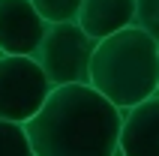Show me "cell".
I'll return each mask as SVG.
<instances>
[{"instance_id": "7a4b0ae2", "label": "cell", "mask_w": 159, "mask_h": 156, "mask_svg": "<svg viewBox=\"0 0 159 156\" xmlns=\"http://www.w3.org/2000/svg\"><path fill=\"white\" fill-rule=\"evenodd\" d=\"M87 84L120 111L153 96L159 84V42L138 27L99 39L90 54Z\"/></svg>"}, {"instance_id": "9c48e42d", "label": "cell", "mask_w": 159, "mask_h": 156, "mask_svg": "<svg viewBox=\"0 0 159 156\" xmlns=\"http://www.w3.org/2000/svg\"><path fill=\"white\" fill-rule=\"evenodd\" d=\"M30 3L48 24H54V21H75L78 6H81V0H30Z\"/></svg>"}, {"instance_id": "3957f363", "label": "cell", "mask_w": 159, "mask_h": 156, "mask_svg": "<svg viewBox=\"0 0 159 156\" xmlns=\"http://www.w3.org/2000/svg\"><path fill=\"white\" fill-rule=\"evenodd\" d=\"M96 39H90L75 21L45 24V33L33 51V60L45 78L57 84H87V66Z\"/></svg>"}, {"instance_id": "7c38bea8", "label": "cell", "mask_w": 159, "mask_h": 156, "mask_svg": "<svg viewBox=\"0 0 159 156\" xmlns=\"http://www.w3.org/2000/svg\"><path fill=\"white\" fill-rule=\"evenodd\" d=\"M114 156H120V153H114Z\"/></svg>"}, {"instance_id": "277c9868", "label": "cell", "mask_w": 159, "mask_h": 156, "mask_svg": "<svg viewBox=\"0 0 159 156\" xmlns=\"http://www.w3.org/2000/svg\"><path fill=\"white\" fill-rule=\"evenodd\" d=\"M51 87L33 57L0 54V120L27 123L42 108Z\"/></svg>"}, {"instance_id": "ba28073f", "label": "cell", "mask_w": 159, "mask_h": 156, "mask_svg": "<svg viewBox=\"0 0 159 156\" xmlns=\"http://www.w3.org/2000/svg\"><path fill=\"white\" fill-rule=\"evenodd\" d=\"M0 156H33L24 123L0 120Z\"/></svg>"}, {"instance_id": "8992f818", "label": "cell", "mask_w": 159, "mask_h": 156, "mask_svg": "<svg viewBox=\"0 0 159 156\" xmlns=\"http://www.w3.org/2000/svg\"><path fill=\"white\" fill-rule=\"evenodd\" d=\"M45 24L30 0H0V54L33 57Z\"/></svg>"}, {"instance_id": "5b68a950", "label": "cell", "mask_w": 159, "mask_h": 156, "mask_svg": "<svg viewBox=\"0 0 159 156\" xmlns=\"http://www.w3.org/2000/svg\"><path fill=\"white\" fill-rule=\"evenodd\" d=\"M120 156H159V93L120 111Z\"/></svg>"}, {"instance_id": "8fae6325", "label": "cell", "mask_w": 159, "mask_h": 156, "mask_svg": "<svg viewBox=\"0 0 159 156\" xmlns=\"http://www.w3.org/2000/svg\"><path fill=\"white\" fill-rule=\"evenodd\" d=\"M156 93H159V84H156Z\"/></svg>"}, {"instance_id": "30bf717a", "label": "cell", "mask_w": 159, "mask_h": 156, "mask_svg": "<svg viewBox=\"0 0 159 156\" xmlns=\"http://www.w3.org/2000/svg\"><path fill=\"white\" fill-rule=\"evenodd\" d=\"M132 3H135L132 27L144 30L147 36H153L159 42V0H132Z\"/></svg>"}, {"instance_id": "6da1fadb", "label": "cell", "mask_w": 159, "mask_h": 156, "mask_svg": "<svg viewBox=\"0 0 159 156\" xmlns=\"http://www.w3.org/2000/svg\"><path fill=\"white\" fill-rule=\"evenodd\" d=\"M24 132L33 156H114L120 108L90 84H57Z\"/></svg>"}, {"instance_id": "52a82bcc", "label": "cell", "mask_w": 159, "mask_h": 156, "mask_svg": "<svg viewBox=\"0 0 159 156\" xmlns=\"http://www.w3.org/2000/svg\"><path fill=\"white\" fill-rule=\"evenodd\" d=\"M135 3L132 0H81L75 24L90 36V39H105V36L132 27Z\"/></svg>"}]
</instances>
